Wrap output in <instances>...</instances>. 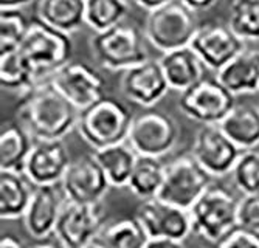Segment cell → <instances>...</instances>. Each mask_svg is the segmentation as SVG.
I'll return each mask as SVG.
<instances>
[{
	"label": "cell",
	"instance_id": "7",
	"mask_svg": "<svg viewBox=\"0 0 259 248\" xmlns=\"http://www.w3.org/2000/svg\"><path fill=\"white\" fill-rule=\"evenodd\" d=\"M180 127L177 121L164 112L146 109L134 115L127 143L138 155L161 159L179 143Z\"/></svg>",
	"mask_w": 259,
	"mask_h": 248
},
{
	"label": "cell",
	"instance_id": "22",
	"mask_svg": "<svg viewBox=\"0 0 259 248\" xmlns=\"http://www.w3.org/2000/svg\"><path fill=\"white\" fill-rule=\"evenodd\" d=\"M36 17L72 36L85 25V0H37Z\"/></svg>",
	"mask_w": 259,
	"mask_h": 248
},
{
	"label": "cell",
	"instance_id": "5",
	"mask_svg": "<svg viewBox=\"0 0 259 248\" xmlns=\"http://www.w3.org/2000/svg\"><path fill=\"white\" fill-rule=\"evenodd\" d=\"M197 28L196 13L180 0H171L148 13L143 33L155 50L166 53L188 47Z\"/></svg>",
	"mask_w": 259,
	"mask_h": 248
},
{
	"label": "cell",
	"instance_id": "26",
	"mask_svg": "<svg viewBox=\"0 0 259 248\" xmlns=\"http://www.w3.org/2000/svg\"><path fill=\"white\" fill-rule=\"evenodd\" d=\"M37 82L36 70L20 48L0 52V85L4 90L23 95Z\"/></svg>",
	"mask_w": 259,
	"mask_h": 248
},
{
	"label": "cell",
	"instance_id": "31",
	"mask_svg": "<svg viewBox=\"0 0 259 248\" xmlns=\"http://www.w3.org/2000/svg\"><path fill=\"white\" fill-rule=\"evenodd\" d=\"M30 24L22 10H0V52L19 48Z\"/></svg>",
	"mask_w": 259,
	"mask_h": 248
},
{
	"label": "cell",
	"instance_id": "6",
	"mask_svg": "<svg viewBox=\"0 0 259 248\" xmlns=\"http://www.w3.org/2000/svg\"><path fill=\"white\" fill-rule=\"evenodd\" d=\"M238 204L239 200L227 188L209 185L188 210L193 233L208 242L218 243L238 227Z\"/></svg>",
	"mask_w": 259,
	"mask_h": 248
},
{
	"label": "cell",
	"instance_id": "9",
	"mask_svg": "<svg viewBox=\"0 0 259 248\" xmlns=\"http://www.w3.org/2000/svg\"><path fill=\"white\" fill-rule=\"evenodd\" d=\"M230 90L216 78H202L193 87L180 92L179 107L190 120L205 124H221L236 106Z\"/></svg>",
	"mask_w": 259,
	"mask_h": 248
},
{
	"label": "cell",
	"instance_id": "41",
	"mask_svg": "<svg viewBox=\"0 0 259 248\" xmlns=\"http://www.w3.org/2000/svg\"><path fill=\"white\" fill-rule=\"evenodd\" d=\"M84 248H101L97 242H92L90 245H87V246H84Z\"/></svg>",
	"mask_w": 259,
	"mask_h": 248
},
{
	"label": "cell",
	"instance_id": "18",
	"mask_svg": "<svg viewBox=\"0 0 259 248\" xmlns=\"http://www.w3.org/2000/svg\"><path fill=\"white\" fill-rule=\"evenodd\" d=\"M64 194L58 186H34L33 195L27 213L23 216V223L28 234L36 239H49L55 234L56 223L62 210Z\"/></svg>",
	"mask_w": 259,
	"mask_h": 248
},
{
	"label": "cell",
	"instance_id": "34",
	"mask_svg": "<svg viewBox=\"0 0 259 248\" xmlns=\"http://www.w3.org/2000/svg\"><path fill=\"white\" fill-rule=\"evenodd\" d=\"M216 245L218 248H259V233L238 225Z\"/></svg>",
	"mask_w": 259,
	"mask_h": 248
},
{
	"label": "cell",
	"instance_id": "38",
	"mask_svg": "<svg viewBox=\"0 0 259 248\" xmlns=\"http://www.w3.org/2000/svg\"><path fill=\"white\" fill-rule=\"evenodd\" d=\"M31 4L33 0H0V10H23Z\"/></svg>",
	"mask_w": 259,
	"mask_h": 248
},
{
	"label": "cell",
	"instance_id": "28",
	"mask_svg": "<svg viewBox=\"0 0 259 248\" xmlns=\"http://www.w3.org/2000/svg\"><path fill=\"white\" fill-rule=\"evenodd\" d=\"M148 240V233L134 216L104 225L95 239L101 248H145Z\"/></svg>",
	"mask_w": 259,
	"mask_h": 248
},
{
	"label": "cell",
	"instance_id": "29",
	"mask_svg": "<svg viewBox=\"0 0 259 248\" xmlns=\"http://www.w3.org/2000/svg\"><path fill=\"white\" fill-rule=\"evenodd\" d=\"M127 14V0H85V25L92 31H104L118 25Z\"/></svg>",
	"mask_w": 259,
	"mask_h": 248
},
{
	"label": "cell",
	"instance_id": "40",
	"mask_svg": "<svg viewBox=\"0 0 259 248\" xmlns=\"http://www.w3.org/2000/svg\"><path fill=\"white\" fill-rule=\"evenodd\" d=\"M28 248H67V246L62 245L58 239L56 240L42 239V240H36L33 245H28Z\"/></svg>",
	"mask_w": 259,
	"mask_h": 248
},
{
	"label": "cell",
	"instance_id": "37",
	"mask_svg": "<svg viewBox=\"0 0 259 248\" xmlns=\"http://www.w3.org/2000/svg\"><path fill=\"white\" fill-rule=\"evenodd\" d=\"M0 248H28V245L14 234H4L0 239Z\"/></svg>",
	"mask_w": 259,
	"mask_h": 248
},
{
	"label": "cell",
	"instance_id": "24",
	"mask_svg": "<svg viewBox=\"0 0 259 248\" xmlns=\"http://www.w3.org/2000/svg\"><path fill=\"white\" fill-rule=\"evenodd\" d=\"M34 141L19 121L4 126L0 132V169L23 172Z\"/></svg>",
	"mask_w": 259,
	"mask_h": 248
},
{
	"label": "cell",
	"instance_id": "11",
	"mask_svg": "<svg viewBox=\"0 0 259 248\" xmlns=\"http://www.w3.org/2000/svg\"><path fill=\"white\" fill-rule=\"evenodd\" d=\"M49 81L79 112L106 96L104 76L84 62L70 61Z\"/></svg>",
	"mask_w": 259,
	"mask_h": 248
},
{
	"label": "cell",
	"instance_id": "21",
	"mask_svg": "<svg viewBox=\"0 0 259 248\" xmlns=\"http://www.w3.org/2000/svg\"><path fill=\"white\" fill-rule=\"evenodd\" d=\"M34 185L19 171L0 169V217L2 220L23 219L30 205Z\"/></svg>",
	"mask_w": 259,
	"mask_h": 248
},
{
	"label": "cell",
	"instance_id": "35",
	"mask_svg": "<svg viewBox=\"0 0 259 248\" xmlns=\"http://www.w3.org/2000/svg\"><path fill=\"white\" fill-rule=\"evenodd\" d=\"M145 248H185L183 240L168 239V237H154L149 239Z\"/></svg>",
	"mask_w": 259,
	"mask_h": 248
},
{
	"label": "cell",
	"instance_id": "36",
	"mask_svg": "<svg viewBox=\"0 0 259 248\" xmlns=\"http://www.w3.org/2000/svg\"><path fill=\"white\" fill-rule=\"evenodd\" d=\"M180 2L194 13H203L218 5L219 0H180Z\"/></svg>",
	"mask_w": 259,
	"mask_h": 248
},
{
	"label": "cell",
	"instance_id": "33",
	"mask_svg": "<svg viewBox=\"0 0 259 248\" xmlns=\"http://www.w3.org/2000/svg\"><path fill=\"white\" fill-rule=\"evenodd\" d=\"M238 225L259 233V192L244 194L238 204Z\"/></svg>",
	"mask_w": 259,
	"mask_h": 248
},
{
	"label": "cell",
	"instance_id": "16",
	"mask_svg": "<svg viewBox=\"0 0 259 248\" xmlns=\"http://www.w3.org/2000/svg\"><path fill=\"white\" fill-rule=\"evenodd\" d=\"M120 88L127 101L143 109H152L171 90L160 61L152 58L123 72Z\"/></svg>",
	"mask_w": 259,
	"mask_h": 248
},
{
	"label": "cell",
	"instance_id": "13",
	"mask_svg": "<svg viewBox=\"0 0 259 248\" xmlns=\"http://www.w3.org/2000/svg\"><path fill=\"white\" fill-rule=\"evenodd\" d=\"M59 188L65 200L79 204H101L112 188L93 154H85L72 160Z\"/></svg>",
	"mask_w": 259,
	"mask_h": 248
},
{
	"label": "cell",
	"instance_id": "14",
	"mask_svg": "<svg viewBox=\"0 0 259 248\" xmlns=\"http://www.w3.org/2000/svg\"><path fill=\"white\" fill-rule=\"evenodd\" d=\"M134 217L141 223L149 239L168 237L185 240L193 233L190 211L158 197L141 200L135 208Z\"/></svg>",
	"mask_w": 259,
	"mask_h": 248
},
{
	"label": "cell",
	"instance_id": "39",
	"mask_svg": "<svg viewBox=\"0 0 259 248\" xmlns=\"http://www.w3.org/2000/svg\"><path fill=\"white\" fill-rule=\"evenodd\" d=\"M132 2H134L135 5H138L141 10H146V11L149 13V11L158 8V7H161V5H164V4L171 2V0H132Z\"/></svg>",
	"mask_w": 259,
	"mask_h": 248
},
{
	"label": "cell",
	"instance_id": "10",
	"mask_svg": "<svg viewBox=\"0 0 259 248\" xmlns=\"http://www.w3.org/2000/svg\"><path fill=\"white\" fill-rule=\"evenodd\" d=\"M104 222L101 204H79L64 199L55 236L67 248H84L95 242Z\"/></svg>",
	"mask_w": 259,
	"mask_h": 248
},
{
	"label": "cell",
	"instance_id": "3",
	"mask_svg": "<svg viewBox=\"0 0 259 248\" xmlns=\"http://www.w3.org/2000/svg\"><path fill=\"white\" fill-rule=\"evenodd\" d=\"M132 120L134 115L126 104L106 95L79 112L76 129L81 138L97 151L127 141Z\"/></svg>",
	"mask_w": 259,
	"mask_h": 248
},
{
	"label": "cell",
	"instance_id": "30",
	"mask_svg": "<svg viewBox=\"0 0 259 248\" xmlns=\"http://www.w3.org/2000/svg\"><path fill=\"white\" fill-rule=\"evenodd\" d=\"M227 24L244 40H259V0H233Z\"/></svg>",
	"mask_w": 259,
	"mask_h": 248
},
{
	"label": "cell",
	"instance_id": "12",
	"mask_svg": "<svg viewBox=\"0 0 259 248\" xmlns=\"http://www.w3.org/2000/svg\"><path fill=\"white\" fill-rule=\"evenodd\" d=\"M190 47L205 64L206 70L214 73L247 48L245 40L234 33L228 24L222 22L199 25Z\"/></svg>",
	"mask_w": 259,
	"mask_h": 248
},
{
	"label": "cell",
	"instance_id": "2",
	"mask_svg": "<svg viewBox=\"0 0 259 248\" xmlns=\"http://www.w3.org/2000/svg\"><path fill=\"white\" fill-rule=\"evenodd\" d=\"M145 33L134 24L121 22L104 31H93L89 37L90 53L98 65L109 72H126L149 58Z\"/></svg>",
	"mask_w": 259,
	"mask_h": 248
},
{
	"label": "cell",
	"instance_id": "8",
	"mask_svg": "<svg viewBox=\"0 0 259 248\" xmlns=\"http://www.w3.org/2000/svg\"><path fill=\"white\" fill-rule=\"evenodd\" d=\"M211 177L191 155H182L174 159L164 168V180L158 199L190 210L197 199L209 188Z\"/></svg>",
	"mask_w": 259,
	"mask_h": 248
},
{
	"label": "cell",
	"instance_id": "19",
	"mask_svg": "<svg viewBox=\"0 0 259 248\" xmlns=\"http://www.w3.org/2000/svg\"><path fill=\"white\" fill-rule=\"evenodd\" d=\"M158 61L171 90L185 92L186 88L193 87L196 82L205 78L206 67L190 45L161 53Z\"/></svg>",
	"mask_w": 259,
	"mask_h": 248
},
{
	"label": "cell",
	"instance_id": "1",
	"mask_svg": "<svg viewBox=\"0 0 259 248\" xmlns=\"http://www.w3.org/2000/svg\"><path fill=\"white\" fill-rule=\"evenodd\" d=\"M79 110L67 101L50 81H40L20 95L17 121L34 140H64L78 126Z\"/></svg>",
	"mask_w": 259,
	"mask_h": 248
},
{
	"label": "cell",
	"instance_id": "4",
	"mask_svg": "<svg viewBox=\"0 0 259 248\" xmlns=\"http://www.w3.org/2000/svg\"><path fill=\"white\" fill-rule=\"evenodd\" d=\"M19 48L31 62L40 82L49 81L59 69L72 61L73 42L70 34H65L34 17L31 19L28 33Z\"/></svg>",
	"mask_w": 259,
	"mask_h": 248
},
{
	"label": "cell",
	"instance_id": "25",
	"mask_svg": "<svg viewBox=\"0 0 259 248\" xmlns=\"http://www.w3.org/2000/svg\"><path fill=\"white\" fill-rule=\"evenodd\" d=\"M93 155L103 168L110 186L127 188L131 174L138 157L135 149L127 141L97 149L93 151Z\"/></svg>",
	"mask_w": 259,
	"mask_h": 248
},
{
	"label": "cell",
	"instance_id": "20",
	"mask_svg": "<svg viewBox=\"0 0 259 248\" xmlns=\"http://www.w3.org/2000/svg\"><path fill=\"white\" fill-rule=\"evenodd\" d=\"M234 96L259 92V50L245 48L214 73Z\"/></svg>",
	"mask_w": 259,
	"mask_h": 248
},
{
	"label": "cell",
	"instance_id": "27",
	"mask_svg": "<svg viewBox=\"0 0 259 248\" xmlns=\"http://www.w3.org/2000/svg\"><path fill=\"white\" fill-rule=\"evenodd\" d=\"M164 168L166 165H163L157 157L138 155L127 189L140 200L157 197L164 180Z\"/></svg>",
	"mask_w": 259,
	"mask_h": 248
},
{
	"label": "cell",
	"instance_id": "15",
	"mask_svg": "<svg viewBox=\"0 0 259 248\" xmlns=\"http://www.w3.org/2000/svg\"><path fill=\"white\" fill-rule=\"evenodd\" d=\"M241 152L219 124L202 126L196 133L191 151L193 157L211 177L231 174Z\"/></svg>",
	"mask_w": 259,
	"mask_h": 248
},
{
	"label": "cell",
	"instance_id": "23",
	"mask_svg": "<svg viewBox=\"0 0 259 248\" xmlns=\"http://www.w3.org/2000/svg\"><path fill=\"white\" fill-rule=\"evenodd\" d=\"M219 126L241 151L259 146V106L236 104Z\"/></svg>",
	"mask_w": 259,
	"mask_h": 248
},
{
	"label": "cell",
	"instance_id": "17",
	"mask_svg": "<svg viewBox=\"0 0 259 248\" xmlns=\"http://www.w3.org/2000/svg\"><path fill=\"white\" fill-rule=\"evenodd\" d=\"M70 163V154L62 140H36L23 174L34 186H58Z\"/></svg>",
	"mask_w": 259,
	"mask_h": 248
},
{
	"label": "cell",
	"instance_id": "32",
	"mask_svg": "<svg viewBox=\"0 0 259 248\" xmlns=\"http://www.w3.org/2000/svg\"><path fill=\"white\" fill-rule=\"evenodd\" d=\"M233 183L242 195L259 192V151H242L231 171Z\"/></svg>",
	"mask_w": 259,
	"mask_h": 248
}]
</instances>
